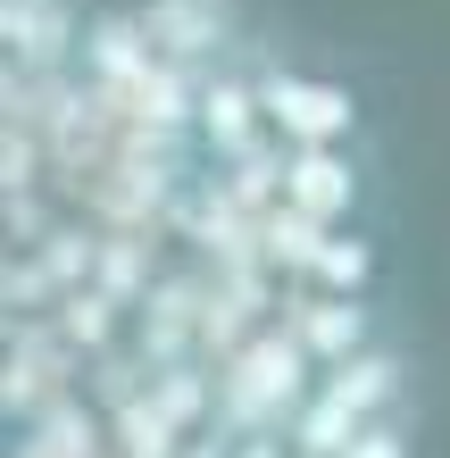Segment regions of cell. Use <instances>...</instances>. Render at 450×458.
Segmentation results:
<instances>
[{
    "label": "cell",
    "instance_id": "obj_4",
    "mask_svg": "<svg viewBox=\"0 0 450 458\" xmlns=\"http://www.w3.org/2000/svg\"><path fill=\"white\" fill-rule=\"evenodd\" d=\"M359 192H367V175H359V158L342 142L284 150V208H301V217H317V225H342L359 208Z\"/></svg>",
    "mask_w": 450,
    "mask_h": 458
},
{
    "label": "cell",
    "instance_id": "obj_5",
    "mask_svg": "<svg viewBox=\"0 0 450 458\" xmlns=\"http://www.w3.org/2000/svg\"><path fill=\"white\" fill-rule=\"evenodd\" d=\"M233 0H150V9L134 17V34H142V50H158V59H208V50H225V34H233Z\"/></svg>",
    "mask_w": 450,
    "mask_h": 458
},
{
    "label": "cell",
    "instance_id": "obj_10",
    "mask_svg": "<svg viewBox=\"0 0 450 458\" xmlns=\"http://www.w3.org/2000/svg\"><path fill=\"white\" fill-rule=\"evenodd\" d=\"M267 233H276V259H293L301 276H309V259H317V242H326L334 225H317V217H301V208H284V217H276Z\"/></svg>",
    "mask_w": 450,
    "mask_h": 458
},
{
    "label": "cell",
    "instance_id": "obj_6",
    "mask_svg": "<svg viewBox=\"0 0 450 458\" xmlns=\"http://www.w3.org/2000/svg\"><path fill=\"white\" fill-rule=\"evenodd\" d=\"M284 334L301 342L309 367H334V359H351L359 342H376V309H367L359 292H309V301H293Z\"/></svg>",
    "mask_w": 450,
    "mask_h": 458
},
{
    "label": "cell",
    "instance_id": "obj_9",
    "mask_svg": "<svg viewBox=\"0 0 450 458\" xmlns=\"http://www.w3.org/2000/svg\"><path fill=\"white\" fill-rule=\"evenodd\" d=\"M309 276L326 292H367V276H376V242H367V233H326L317 259H309Z\"/></svg>",
    "mask_w": 450,
    "mask_h": 458
},
{
    "label": "cell",
    "instance_id": "obj_2",
    "mask_svg": "<svg viewBox=\"0 0 450 458\" xmlns=\"http://www.w3.org/2000/svg\"><path fill=\"white\" fill-rule=\"evenodd\" d=\"M259 117H267V133H284V150H326V142L359 133V100L342 84H326V75L267 67L259 75Z\"/></svg>",
    "mask_w": 450,
    "mask_h": 458
},
{
    "label": "cell",
    "instance_id": "obj_11",
    "mask_svg": "<svg viewBox=\"0 0 450 458\" xmlns=\"http://www.w3.org/2000/svg\"><path fill=\"white\" fill-rule=\"evenodd\" d=\"M342 458H409V425L401 417H367L351 442H342Z\"/></svg>",
    "mask_w": 450,
    "mask_h": 458
},
{
    "label": "cell",
    "instance_id": "obj_1",
    "mask_svg": "<svg viewBox=\"0 0 450 458\" xmlns=\"http://www.w3.org/2000/svg\"><path fill=\"white\" fill-rule=\"evenodd\" d=\"M309 359H301V342L293 334H259L242 359L225 367V384H217V409L242 425V434H284V417H293V400L309 392Z\"/></svg>",
    "mask_w": 450,
    "mask_h": 458
},
{
    "label": "cell",
    "instance_id": "obj_8",
    "mask_svg": "<svg viewBox=\"0 0 450 458\" xmlns=\"http://www.w3.org/2000/svg\"><path fill=\"white\" fill-rule=\"evenodd\" d=\"M351 434H359V417L342 409L334 392H317V384L293 400V417H284V442H293L301 458H342V442H351Z\"/></svg>",
    "mask_w": 450,
    "mask_h": 458
},
{
    "label": "cell",
    "instance_id": "obj_12",
    "mask_svg": "<svg viewBox=\"0 0 450 458\" xmlns=\"http://www.w3.org/2000/svg\"><path fill=\"white\" fill-rule=\"evenodd\" d=\"M225 458H293V442H284V434H242Z\"/></svg>",
    "mask_w": 450,
    "mask_h": 458
},
{
    "label": "cell",
    "instance_id": "obj_13",
    "mask_svg": "<svg viewBox=\"0 0 450 458\" xmlns=\"http://www.w3.org/2000/svg\"><path fill=\"white\" fill-rule=\"evenodd\" d=\"M293 458H301V450H293Z\"/></svg>",
    "mask_w": 450,
    "mask_h": 458
},
{
    "label": "cell",
    "instance_id": "obj_3",
    "mask_svg": "<svg viewBox=\"0 0 450 458\" xmlns=\"http://www.w3.org/2000/svg\"><path fill=\"white\" fill-rule=\"evenodd\" d=\"M317 392H334L359 425H367V417H401V409H409V359H401L392 342H359L351 359L317 367Z\"/></svg>",
    "mask_w": 450,
    "mask_h": 458
},
{
    "label": "cell",
    "instance_id": "obj_7",
    "mask_svg": "<svg viewBox=\"0 0 450 458\" xmlns=\"http://www.w3.org/2000/svg\"><path fill=\"white\" fill-rule=\"evenodd\" d=\"M192 125H200V142L217 150V158H242L267 142V117H259V84L250 75H208V84L192 92Z\"/></svg>",
    "mask_w": 450,
    "mask_h": 458
}]
</instances>
